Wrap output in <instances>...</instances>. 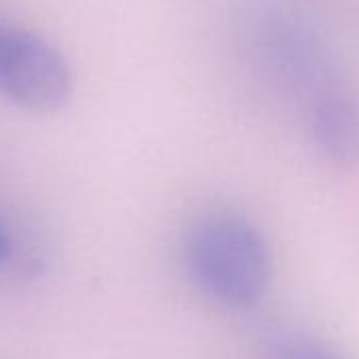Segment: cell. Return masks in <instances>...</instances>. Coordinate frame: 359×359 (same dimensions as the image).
Masks as SVG:
<instances>
[{
	"mask_svg": "<svg viewBox=\"0 0 359 359\" xmlns=\"http://www.w3.org/2000/svg\"><path fill=\"white\" fill-rule=\"evenodd\" d=\"M13 252H15L13 235L9 233L5 222L0 220V266H5L13 258Z\"/></svg>",
	"mask_w": 359,
	"mask_h": 359,
	"instance_id": "5b68a950",
	"label": "cell"
},
{
	"mask_svg": "<svg viewBox=\"0 0 359 359\" xmlns=\"http://www.w3.org/2000/svg\"><path fill=\"white\" fill-rule=\"evenodd\" d=\"M306 131L317 152L336 167H359V95L351 83L304 100Z\"/></svg>",
	"mask_w": 359,
	"mask_h": 359,
	"instance_id": "3957f363",
	"label": "cell"
},
{
	"mask_svg": "<svg viewBox=\"0 0 359 359\" xmlns=\"http://www.w3.org/2000/svg\"><path fill=\"white\" fill-rule=\"evenodd\" d=\"M269 359H348L340 348L321 338L296 332L275 334L269 342Z\"/></svg>",
	"mask_w": 359,
	"mask_h": 359,
	"instance_id": "277c9868",
	"label": "cell"
},
{
	"mask_svg": "<svg viewBox=\"0 0 359 359\" xmlns=\"http://www.w3.org/2000/svg\"><path fill=\"white\" fill-rule=\"evenodd\" d=\"M70 91V66L47 39L0 22V95L34 112H51L68 102Z\"/></svg>",
	"mask_w": 359,
	"mask_h": 359,
	"instance_id": "7a4b0ae2",
	"label": "cell"
},
{
	"mask_svg": "<svg viewBox=\"0 0 359 359\" xmlns=\"http://www.w3.org/2000/svg\"><path fill=\"white\" fill-rule=\"evenodd\" d=\"M182 260L201 292L235 309L260 302L273 279L266 237L235 212L195 218L182 235Z\"/></svg>",
	"mask_w": 359,
	"mask_h": 359,
	"instance_id": "6da1fadb",
	"label": "cell"
}]
</instances>
